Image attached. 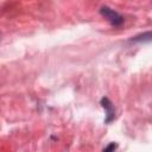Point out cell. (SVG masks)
<instances>
[{"label":"cell","mask_w":152,"mask_h":152,"mask_svg":"<svg viewBox=\"0 0 152 152\" xmlns=\"http://www.w3.org/2000/svg\"><path fill=\"white\" fill-rule=\"evenodd\" d=\"M99 12H100V14H101L112 26H114V27H120V26L124 24V21H125L124 17H122L120 13H118L115 10L110 8V7L107 6V5L101 6Z\"/></svg>","instance_id":"cell-1"},{"label":"cell","mask_w":152,"mask_h":152,"mask_svg":"<svg viewBox=\"0 0 152 152\" xmlns=\"http://www.w3.org/2000/svg\"><path fill=\"white\" fill-rule=\"evenodd\" d=\"M100 104H101V107L104 109V113H106L104 122H106V124H110V122L115 119V107H114L113 102H112L107 96H103V97H101V100H100Z\"/></svg>","instance_id":"cell-2"},{"label":"cell","mask_w":152,"mask_h":152,"mask_svg":"<svg viewBox=\"0 0 152 152\" xmlns=\"http://www.w3.org/2000/svg\"><path fill=\"white\" fill-rule=\"evenodd\" d=\"M151 39V31H146L144 33H140L138 36H134L129 39V42H134V43H141V42H150Z\"/></svg>","instance_id":"cell-3"},{"label":"cell","mask_w":152,"mask_h":152,"mask_svg":"<svg viewBox=\"0 0 152 152\" xmlns=\"http://www.w3.org/2000/svg\"><path fill=\"white\" fill-rule=\"evenodd\" d=\"M116 147H118V144L114 142V141H112V142H109V144L102 150V152H115Z\"/></svg>","instance_id":"cell-4"}]
</instances>
